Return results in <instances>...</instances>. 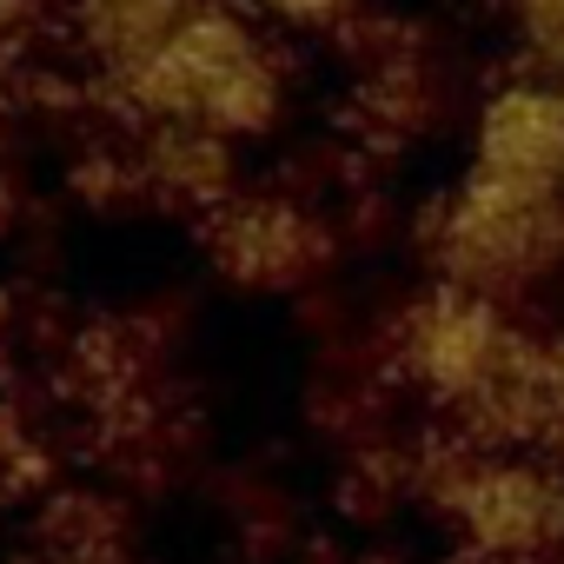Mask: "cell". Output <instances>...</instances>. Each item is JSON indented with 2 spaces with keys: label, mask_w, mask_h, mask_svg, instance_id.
<instances>
[{
  "label": "cell",
  "mask_w": 564,
  "mask_h": 564,
  "mask_svg": "<svg viewBox=\"0 0 564 564\" xmlns=\"http://www.w3.org/2000/svg\"><path fill=\"white\" fill-rule=\"evenodd\" d=\"M94 100L140 127H193L259 147L286 133L300 107V54L293 34L259 21L246 0H199L140 74Z\"/></svg>",
  "instance_id": "obj_1"
},
{
  "label": "cell",
  "mask_w": 564,
  "mask_h": 564,
  "mask_svg": "<svg viewBox=\"0 0 564 564\" xmlns=\"http://www.w3.org/2000/svg\"><path fill=\"white\" fill-rule=\"evenodd\" d=\"M538 326H524V313L511 300L471 293V286H425L379 326V366L392 379V392L419 399L432 419H445L452 432H471L485 419V405L498 399V386L511 379V366L524 359Z\"/></svg>",
  "instance_id": "obj_2"
},
{
  "label": "cell",
  "mask_w": 564,
  "mask_h": 564,
  "mask_svg": "<svg viewBox=\"0 0 564 564\" xmlns=\"http://www.w3.org/2000/svg\"><path fill=\"white\" fill-rule=\"evenodd\" d=\"M246 8L259 14V21H272L279 34H333V41H346L352 28H359V14H366V0H246Z\"/></svg>",
  "instance_id": "obj_7"
},
{
  "label": "cell",
  "mask_w": 564,
  "mask_h": 564,
  "mask_svg": "<svg viewBox=\"0 0 564 564\" xmlns=\"http://www.w3.org/2000/svg\"><path fill=\"white\" fill-rule=\"evenodd\" d=\"M518 74L564 80V0H498Z\"/></svg>",
  "instance_id": "obj_6"
},
{
  "label": "cell",
  "mask_w": 564,
  "mask_h": 564,
  "mask_svg": "<svg viewBox=\"0 0 564 564\" xmlns=\"http://www.w3.org/2000/svg\"><path fill=\"white\" fill-rule=\"evenodd\" d=\"M412 252L425 279L518 306L564 272V199L518 193L458 166V180L419 206Z\"/></svg>",
  "instance_id": "obj_3"
},
{
  "label": "cell",
  "mask_w": 564,
  "mask_h": 564,
  "mask_svg": "<svg viewBox=\"0 0 564 564\" xmlns=\"http://www.w3.org/2000/svg\"><path fill=\"white\" fill-rule=\"evenodd\" d=\"M206 259L226 286L265 293V300H300L339 259V226L319 199L286 186H246L219 213L199 219Z\"/></svg>",
  "instance_id": "obj_4"
},
{
  "label": "cell",
  "mask_w": 564,
  "mask_h": 564,
  "mask_svg": "<svg viewBox=\"0 0 564 564\" xmlns=\"http://www.w3.org/2000/svg\"><path fill=\"white\" fill-rule=\"evenodd\" d=\"M193 8L199 0H54V34L80 61L87 94H113L160 54V41Z\"/></svg>",
  "instance_id": "obj_5"
},
{
  "label": "cell",
  "mask_w": 564,
  "mask_h": 564,
  "mask_svg": "<svg viewBox=\"0 0 564 564\" xmlns=\"http://www.w3.org/2000/svg\"><path fill=\"white\" fill-rule=\"evenodd\" d=\"M551 458L564 465V419H557V438H551Z\"/></svg>",
  "instance_id": "obj_8"
}]
</instances>
